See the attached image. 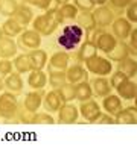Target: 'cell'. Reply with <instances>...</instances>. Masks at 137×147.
<instances>
[{
    "mask_svg": "<svg viewBox=\"0 0 137 147\" xmlns=\"http://www.w3.org/2000/svg\"><path fill=\"white\" fill-rule=\"evenodd\" d=\"M84 41V29L76 23L64 26L63 32L57 36V44L64 52H72Z\"/></svg>",
    "mask_w": 137,
    "mask_h": 147,
    "instance_id": "obj_1",
    "label": "cell"
},
{
    "mask_svg": "<svg viewBox=\"0 0 137 147\" xmlns=\"http://www.w3.org/2000/svg\"><path fill=\"white\" fill-rule=\"evenodd\" d=\"M20 109V102L17 99V94L14 92H0V118L6 121H17Z\"/></svg>",
    "mask_w": 137,
    "mask_h": 147,
    "instance_id": "obj_2",
    "label": "cell"
},
{
    "mask_svg": "<svg viewBox=\"0 0 137 147\" xmlns=\"http://www.w3.org/2000/svg\"><path fill=\"white\" fill-rule=\"evenodd\" d=\"M84 67L89 73L96 76H108L113 71V62L108 58H104L101 55H95L93 58L87 59L84 62Z\"/></svg>",
    "mask_w": 137,
    "mask_h": 147,
    "instance_id": "obj_3",
    "label": "cell"
},
{
    "mask_svg": "<svg viewBox=\"0 0 137 147\" xmlns=\"http://www.w3.org/2000/svg\"><path fill=\"white\" fill-rule=\"evenodd\" d=\"M40 46H41V35L34 29H25L17 36V47L25 53L34 50V49H38Z\"/></svg>",
    "mask_w": 137,
    "mask_h": 147,
    "instance_id": "obj_4",
    "label": "cell"
},
{
    "mask_svg": "<svg viewBox=\"0 0 137 147\" xmlns=\"http://www.w3.org/2000/svg\"><path fill=\"white\" fill-rule=\"evenodd\" d=\"M91 17L95 21V26L97 29H105L113 23V20L117 17L116 12L108 6V5H102V6H96L91 11Z\"/></svg>",
    "mask_w": 137,
    "mask_h": 147,
    "instance_id": "obj_5",
    "label": "cell"
},
{
    "mask_svg": "<svg viewBox=\"0 0 137 147\" xmlns=\"http://www.w3.org/2000/svg\"><path fill=\"white\" fill-rule=\"evenodd\" d=\"M79 115L89 123H96V120L99 118V115L102 114V109H101V105L97 103L95 99H89V100H84L81 102L79 105Z\"/></svg>",
    "mask_w": 137,
    "mask_h": 147,
    "instance_id": "obj_6",
    "label": "cell"
},
{
    "mask_svg": "<svg viewBox=\"0 0 137 147\" xmlns=\"http://www.w3.org/2000/svg\"><path fill=\"white\" fill-rule=\"evenodd\" d=\"M57 114H58L57 123H59V124H75V123H78L79 109L72 102L63 103L61 108L57 111Z\"/></svg>",
    "mask_w": 137,
    "mask_h": 147,
    "instance_id": "obj_7",
    "label": "cell"
},
{
    "mask_svg": "<svg viewBox=\"0 0 137 147\" xmlns=\"http://www.w3.org/2000/svg\"><path fill=\"white\" fill-rule=\"evenodd\" d=\"M110 26H111L113 35H114V38H116L117 41H127L130 34H131V30H133V28H134V26L131 24L125 17H122V15L114 18L113 23Z\"/></svg>",
    "mask_w": 137,
    "mask_h": 147,
    "instance_id": "obj_8",
    "label": "cell"
},
{
    "mask_svg": "<svg viewBox=\"0 0 137 147\" xmlns=\"http://www.w3.org/2000/svg\"><path fill=\"white\" fill-rule=\"evenodd\" d=\"M44 94H46L44 90H34L31 92H26L25 99H23V105L21 106H23L26 111H29V112H37L41 108Z\"/></svg>",
    "mask_w": 137,
    "mask_h": 147,
    "instance_id": "obj_9",
    "label": "cell"
},
{
    "mask_svg": "<svg viewBox=\"0 0 137 147\" xmlns=\"http://www.w3.org/2000/svg\"><path fill=\"white\" fill-rule=\"evenodd\" d=\"M65 78H67V82L70 84H78L82 80H89V71L85 70V67L79 62H76L73 65H69L67 70H65Z\"/></svg>",
    "mask_w": 137,
    "mask_h": 147,
    "instance_id": "obj_10",
    "label": "cell"
},
{
    "mask_svg": "<svg viewBox=\"0 0 137 147\" xmlns=\"http://www.w3.org/2000/svg\"><path fill=\"white\" fill-rule=\"evenodd\" d=\"M128 56L136 58L134 53L131 52L130 46L127 44V41H117L116 47H114L111 52L107 53V58H108L111 62H120V61H123V59H127Z\"/></svg>",
    "mask_w": 137,
    "mask_h": 147,
    "instance_id": "obj_11",
    "label": "cell"
},
{
    "mask_svg": "<svg viewBox=\"0 0 137 147\" xmlns=\"http://www.w3.org/2000/svg\"><path fill=\"white\" fill-rule=\"evenodd\" d=\"M114 90H116V94L120 99L127 100V102L134 100L136 96H137V86H136V82L133 79H125L123 82L119 84Z\"/></svg>",
    "mask_w": 137,
    "mask_h": 147,
    "instance_id": "obj_12",
    "label": "cell"
},
{
    "mask_svg": "<svg viewBox=\"0 0 137 147\" xmlns=\"http://www.w3.org/2000/svg\"><path fill=\"white\" fill-rule=\"evenodd\" d=\"M137 121V108L127 106V108H120L114 115V124H136Z\"/></svg>",
    "mask_w": 137,
    "mask_h": 147,
    "instance_id": "obj_13",
    "label": "cell"
},
{
    "mask_svg": "<svg viewBox=\"0 0 137 147\" xmlns=\"http://www.w3.org/2000/svg\"><path fill=\"white\" fill-rule=\"evenodd\" d=\"M70 65V55L69 52H55L53 55L47 59V67L52 70H67Z\"/></svg>",
    "mask_w": 137,
    "mask_h": 147,
    "instance_id": "obj_14",
    "label": "cell"
},
{
    "mask_svg": "<svg viewBox=\"0 0 137 147\" xmlns=\"http://www.w3.org/2000/svg\"><path fill=\"white\" fill-rule=\"evenodd\" d=\"M95 55H97V49L96 46L93 44V42L90 40H84L81 42V44L78 46V52H76V62L79 64H84L87 59L93 58Z\"/></svg>",
    "mask_w": 137,
    "mask_h": 147,
    "instance_id": "obj_15",
    "label": "cell"
},
{
    "mask_svg": "<svg viewBox=\"0 0 137 147\" xmlns=\"http://www.w3.org/2000/svg\"><path fill=\"white\" fill-rule=\"evenodd\" d=\"M27 85L32 90H44V86L47 85V73L43 71L40 68H34L27 73Z\"/></svg>",
    "mask_w": 137,
    "mask_h": 147,
    "instance_id": "obj_16",
    "label": "cell"
},
{
    "mask_svg": "<svg viewBox=\"0 0 137 147\" xmlns=\"http://www.w3.org/2000/svg\"><path fill=\"white\" fill-rule=\"evenodd\" d=\"M122 106V99L117 94H113L110 92L105 97H102V109L104 112L110 114V115H116V112L120 109Z\"/></svg>",
    "mask_w": 137,
    "mask_h": 147,
    "instance_id": "obj_17",
    "label": "cell"
},
{
    "mask_svg": "<svg viewBox=\"0 0 137 147\" xmlns=\"http://www.w3.org/2000/svg\"><path fill=\"white\" fill-rule=\"evenodd\" d=\"M43 106H44V109L46 112H50V114H55L59 108H61L63 105V100H61V97L58 96V92L57 90H52V91H49L44 94V97H43V103H41Z\"/></svg>",
    "mask_w": 137,
    "mask_h": 147,
    "instance_id": "obj_18",
    "label": "cell"
},
{
    "mask_svg": "<svg viewBox=\"0 0 137 147\" xmlns=\"http://www.w3.org/2000/svg\"><path fill=\"white\" fill-rule=\"evenodd\" d=\"M14 20H17L18 23L26 28L27 24L32 23V20H34V11L29 5H25V3H18V8L15 11V14L12 15Z\"/></svg>",
    "mask_w": 137,
    "mask_h": 147,
    "instance_id": "obj_19",
    "label": "cell"
},
{
    "mask_svg": "<svg viewBox=\"0 0 137 147\" xmlns=\"http://www.w3.org/2000/svg\"><path fill=\"white\" fill-rule=\"evenodd\" d=\"M79 11L76 9V6L73 3H64V5H58L57 8V17H58V21L59 24H63L64 21L67 20H75L76 15H78Z\"/></svg>",
    "mask_w": 137,
    "mask_h": 147,
    "instance_id": "obj_20",
    "label": "cell"
},
{
    "mask_svg": "<svg viewBox=\"0 0 137 147\" xmlns=\"http://www.w3.org/2000/svg\"><path fill=\"white\" fill-rule=\"evenodd\" d=\"M91 90H93V94H96L97 97H105L107 94L111 92V85H110L108 79L105 76H97L91 80Z\"/></svg>",
    "mask_w": 137,
    "mask_h": 147,
    "instance_id": "obj_21",
    "label": "cell"
},
{
    "mask_svg": "<svg viewBox=\"0 0 137 147\" xmlns=\"http://www.w3.org/2000/svg\"><path fill=\"white\" fill-rule=\"evenodd\" d=\"M17 42L14 41V38L9 36H3L0 40V58H6V59H12L17 55Z\"/></svg>",
    "mask_w": 137,
    "mask_h": 147,
    "instance_id": "obj_22",
    "label": "cell"
},
{
    "mask_svg": "<svg viewBox=\"0 0 137 147\" xmlns=\"http://www.w3.org/2000/svg\"><path fill=\"white\" fill-rule=\"evenodd\" d=\"M3 82H5V88L14 92V94H18V92L23 91V79H21V74L17 71L15 73L12 71L6 78H3Z\"/></svg>",
    "mask_w": 137,
    "mask_h": 147,
    "instance_id": "obj_23",
    "label": "cell"
},
{
    "mask_svg": "<svg viewBox=\"0 0 137 147\" xmlns=\"http://www.w3.org/2000/svg\"><path fill=\"white\" fill-rule=\"evenodd\" d=\"M12 65L15 68V71L23 74V73H29L31 70H34V65L27 53H20V55H15L12 58Z\"/></svg>",
    "mask_w": 137,
    "mask_h": 147,
    "instance_id": "obj_24",
    "label": "cell"
},
{
    "mask_svg": "<svg viewBox=\"0 0 137 147\" xmlns=\"http://www.w3.org/2000/svg\"><path fill=\"white\" fill-rule=\"evenodd\" d=\"M2 28V32L5 36H9V38H15L18 36L21 32H23L26 28H23L17 20H14L12 17H9L8 20H5V23L0 26Z\"/></svg>",
    "mask_w": 137,
    "mask_h": 147,
    "instance_id": "obj_25",
    "label": "cell"
},
{
    "mask_svg": "<svg viewBox=\"0 0 137 147\" xmlns=\"http://www.w3.org/2000/svg\"><path fill=\"white\" fill-rule=\"evenodd\" d=\"M65 82H67L65 70H52L47 67V84L52 86V90H58Z\"/></svg>",
    "mask_w": 137,
    "mask_h": 147,
    "instance_id": "obj_26",
    "label": "cell"
},
{
    "mask_svg": "<svg viewBox=\"0 0 137 147\" xmlns=\"http://www.w3.org/2000/svg\"><path fill=\"white\" fill-rule=\"evenodd\" d=\"M93 97V90L89 80H82V82L75 84V100L84 102Z\"/></svg>",
    "mask_w": 137,
    "mask_h": 147,
    "instance_id": "obj_27",
    "label": "cell"
},
{
    "mask_svg": "<svg viewBox=\"0 0 137 147\" xmlns=\"http://www.w3.org/2000/svg\"><path fill=\"white\" fill-rule=\"evenodd\" d=\"M27 55H29L31 58V61H32V65H34V68H40L43 70L47 65V53L46 50H43V49H34V50H31V52H27Z\"/></svg>",
    "mask_w": 137,
    "mask_h": 147,
    "instance_id": "obj_28",
    "label": "cell"
},
{
    "mask_svg": "<svg viewBox=\"0 0 137 147\" xmlns=\"http://www.w3.org/2000/svg\"><path fill=\"white\" fill-rule=\"evenodd\" d=\"M117 64H119L117 70H119V71H122L128 79H134V78H136V73H137L136 58L128 56L127 59H123V61H120V62H117Z\"/></svg>",
    "mask_w": 137,
    "mask_h": 147,
    "instance_id": "obj_29",
    "label": "cell"
},
{
    "mask_svg": "<svg viewBox=\"0 0 137 147\" xmlns=\"http://www.w3.org/2000/svg\"><path fill=\"white\" fill-rule=\"evenodd\" d=\"M75 20H76V24L84 29V38H85L87 34H90V32L96 28L95 21H93V17H91V12H78Z\"/></svg>",
    "mask_w": 137,
    "mask_h": 147,
    "instance_id": "obj_30",
    "label": "cell"
},
{
    "mask_svg": "<svg viewBox=\"0 0 137 147\" xmlns=\"http://www.w3.org/2000/svg\"><path fill=\"white\" fill-rule=\"evenodd\" d=\"M57 92H58V96L61 97L63 103H69V102L75 100V85L70 84V82H65L64 85H61L57 90Z\"/></svg>",
    "mask_w": 137,
    "mask_h": 147,
    "instance_id": "obj_31",
    "label": "cell"
},
{
    "mask_svg": "<svg viewBox=\"0 0 137 147\" xmlns=\"http://www.w3.org/2000/svg\"><path fill=\"white\" fill-rule=\"evenodd\" d=\"M18 8L17 0H0V14L3 17H12Z\"/></svg>",
    "mask_w": 137,
    "mask_h": 147,
    "instance_id": "obj_32",
    "label": "cell"
},
{
    "mask_svg": "<svg viewBox=\"0 0 137 147\" xmlns=\"http://www.w3.org/2000/svg\"><path fill=\"white\" fill-rule=\"evenodd\" d=\"M57 120L50 112H34L32 115V124H55Z\"/></svg>",
    "mask_w": 137,
    "mask_h": 147,
    "instance_id": "obj_33",
    "label": "cell"
},
{
    "mask_svg": "<svg viewBox=\"0 0 137 147\" xmlns=\"http://www.w3.org/2000/svg\"><path fill=\"white\" fill-rule=\"evenodd\" d=\"M133 2H134V0H107V5L114 11V12H116L117 17H120V15H123L125 8L130 6Z\"/></svg>",
    "mask_w": 137,
    "mask_h": 147,
    "instance_id": "obj_34",
    "label": "cell"
},
{
    "mask_svg": "<svg viewBox=\"0 0 137 147\" xmlns=\"http://www.w3.org/2000/svg\"><path fill=\"white\" fill-rule=\"evenodd\" d=\"M72 3L76 6V9H78L79 12H91V11L96 8L91 0H72Z\"/></svg>",
    "mask_w": 137,
    "mask_h": 147,
    "instance_id": "obj_35",
    "label": "cell"
},
{
    "mask_svg": "<svg viewBox=\"0 0 137 147\" xmlns=\"http://www.w3.org/2000/svg\"><path fill=\"white\" fill-rule=\"evenodd\" d=\"M123 14H125V18H127L131 24H136L137 23V5H136V0L130 5V6L125 8Z\"/></svg>",
    "mask_w": 137,
    "mask_h": 147,
    "instance_id": "obj_36",
    "label": "cell"
},
{
    "mask_svg": "<svg viewBox=\"0 0 137 147\" xmlns=\"http://www.w3.org/2000/svg\"><path fill=\"white\" fill-rule=\"evenodd\" d=\"M14 71V65L11 59L0 58V78H6L9 73Z\"/></svg>",
    "mask_w": 137,
    "mask_h": 147,
    "instance_id": "obj_37",
    "label": "cell"
},
{
    "mask_svg": "<svg viewBox=\"0 0 137 147\" xmlns=\"http://www.w3.org/2000/svg\"><path fill=\"white\" fill-rule=\"evenodd\" d=\"M111 76H110V79H108V82H110V85H111V88H116V86L119 85V84H122L125 79H128L127 76H125L122 71H119V70H116V71H111L110 73Z\"/></svg>",
    "mask_w": 137,
    "mask_h": 147,
    "instance_id": "obj_38",
    "label": "cell"
},
{
    "mask_svg": "<svg viewBox=\"0 0 137 147\" xmlns=\"http://www.w3.org/2000/svg\"><path fill=\"white\" fill-rule=\"evenodd\" d=\"M32 115H34V112H29V111H26L23 106H20L18 115H17V121L26 123V124H32Z\"/></svg>",
    "mask_w": 137,
    "mask_h": 147,
    "instance_id": "obj_39",
    "label": "cell"
},
{
    "mask_svg": "<svg viewBox=\"0 0 137 147\" xmlns=\"http://www.w3.org/2000/svg\"><path fill=\"white\" fill-rule=\"evenodd\" d=\"M136 41H137V29H136V28H133V30H131V34H130L128 40H127V44L130 46L131 52L134 53V56H137V50H136Z\"/></svg>",
    "mask_w": 137,
    "mask_h": 147,
    "instance_id": "obj_40",
    "label": "cell"
},
{
    "mask_svg": "<svg viewBox=\"0 0 137 147\" xmlns=\"http://www.w3.org/2000/svg\"><path fill=\"white\" fill-rule=\"evenodd\" d=\"M96 123L99 124H114V115H110V114L107 112H102L99 118L96 120Z\"/></svg>",
    "mask_w": 137,
    "mask_h": 147,
    "instance_id": "obj_41",
    "label": "cell"
},
{
    "mask_svg": "<svg viewBox=\"0 0 137 147\" xmlns=\"http://www.w3.org/2000/svg\"><path fill=\"white\" fill-rule=\"evenodd\" d=\"M52 3H53V0H35V5L34 6L37 8H40L41 11H46L52 6Z\"/></svg>",
    "mask_w": 137,
    "mask_h": 147,
    "instance_id": "obj_42",
    "label": "cell"
},
{
    "mask_svg": "<svg viewBox=\"0 0 137 147\" xmlns=\"http://www.w3.org/2000/svg\"><path fill=\"white\" fill-rule=\"evenodd\" d=\"M93 3H95V6H102V5L107 3V0H91Z\"/></svg>",
    "mask_w": 137,
    "mask_h": 147,
    "instance_id": "obj_43",
    "label": "cell"
},
{
    "mask_svg": "<svg viewBox=\"0 0 137 147\" xmlns=\"http://www.w3.org/2000/svg\"><path fill=\"white\" fill-rule=\"evenodd\" d=\"M21 3L29 5V6H34V5H35V0H21Z\"/></svg>",
    "mask_w": 137,
    "mask_h": 147,
    "instance_id": "obj_44",
    "label": "cell"
},
{
    "mask_svg": "<svg viewBox=\"0 0 137 147\" xmlns=\"http://www.w3.org/2000/svg\"><path fill=\"white\" fill-rule=\"evenodd\" d=\"M70 0H55V3L57 5H64V3H69Z\"/></svg>",
    "mask_w": 137,
    "mask_h": 147,
    "instance_id": "obj_45",
    "label": "cell"
},
{
    "mask_svg": "<svg viewBox=\"0 0 137 147\" xmlns=\"http://www.w3.org/2000/svg\"><path fill=\"white\" fill-rule=\"evenodd\" d=\"M3 88H5V82H3V78H0V92L3 91Z\"/></svg>",
    "mask_w": 137,
    "mask_h": 147,
    "instance_id": "obj_46",
    "label": "cell"
},
{
    "mask_svg": "<svg viewBox=\"0 0 137 147\" xmlns=\"http://www.w3.org/2000/svg\"><path fill=\"white\" fill-rule=\"evenodd\" d=\"M3 36H5V35H3V32H2V28H0V40H2Z\"/></svg>",
    "mask_w": 137,
    "mask_h": 147,
    "instance_id": "obj_47",
    "label": "cell"
}]
</instances>
